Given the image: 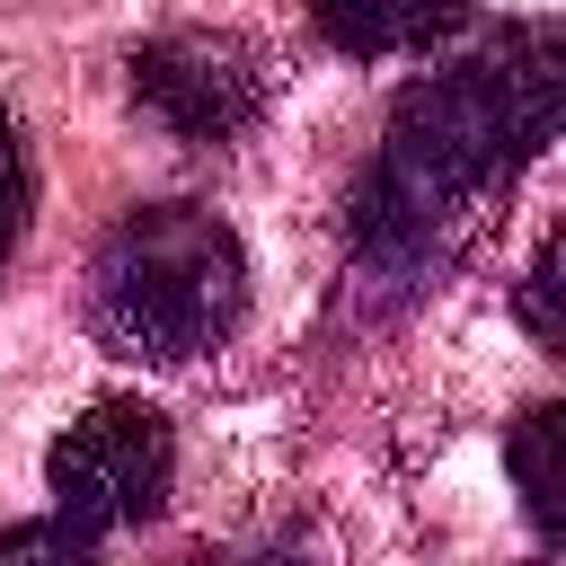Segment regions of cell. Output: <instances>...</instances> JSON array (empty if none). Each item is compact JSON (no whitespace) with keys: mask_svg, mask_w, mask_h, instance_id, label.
Segmentation results:
<instances>
[{"mask_svg":"<svg viewBox=\"0 0 566 566\" xmlns=\"http://www.w3.org/2000/svg\"><path fill=\"white\" fill-rule=\"evenodd\" d=\"M557 115H566V44L539 18L424 71L354 186L345 212L354 265L389 292H424L460 256L478 212L557 142Z\"/></svg>","mask_w":566,"mask_h":566,"instance_id":"cell-1","label":"cell"},{"mask_svg":"<svg viewBox=\"0 0 566 566\" xmlns=\"http://www.w3.org/2000/svg\"><path fill=\"white\" fill-rule=\"evenodd\" d=\"M248 310V248L203 203H133L88 265V327L133 363H195Z\"/></svg>","mask_w":566,"mask_h":566,"instance_id":"cell-2","label":"cell"},{"mask_svg":"<svg viewBox=\"0 0 566 566\" xmlns=\"http://www.w3.org/2000/svg\"><path fill=\"white\" fill-rule=\"evenodd\" d=\"M177 478V442L168 416L142 398H97L88 416H71L44 451V486H53V522L106 539V531H142L168 504Z\"/></svg>","mask_w":566,"mask_h":566,"instance_id":"cell-3","label":"cell"},{"mask_svg":"<svg viewBox=\"0 0 566 566\" xmlns=\"http://www.w3.org/2000/svg\"><path fill=\"white\" fill-rule=\"evenodd\" d=\"M274 97V71L248 35H212V27H177L150 35L133 53V106L168 133V142H239Z\"/></svg>","mask_w":566,"mask_h":566,"instance_id":"cell-4","label":"cell"},{"mask_svg":"<svg viewBox=\"0 0 566 566\" xmlns=\"http://www.w3.org/2000/svg\"><path fill=\"white\" fill-rule=\"evenodd\" d=\"M318 35L354 62H389V53H424L433 35L460 27V0H310Z\"/></svg>","mask_w":566,"mask_h":566,"instance_id":"cell-5","label":"cell"},{"mask_svg":"<svg viewBox=\"0 0 566 566\" xmlns=\"http://www.w3.org/2000/svg\"><path fill=\"white\" fill-rule=\"evenodd\" d=\"M557 442H566V407H531V416L513 424V486H522V513H531V531H539V539H557V531H566Z\"/></svg>","mask_w":566,"mask_h":566,"instance_id":"cell-6","label":"cell"},{"mask_svg":"<svg viewBox=\"0 0 566 566\" xmlns=\"http://www.w3.org/2000/svg\"><path fill=\"white\" fill-rule=\"evenodd\" d=\"M0 566H97V539L71 522H18L0 531Z\"/></svg>","mask_w":566,"mask_h":566,"instance_id":"cell-7","label":"cell"},{"mask_svg":"<svg viewBox=\"0 0 566 566\" xmlns=\"http://www.w3.org/2000/svg\"><path fill=\"white\" fill-rule=\"evenodd\" d=\"M522 327L557 354L566 345V318H557V230L539 239V256H531V274H522Z\"/></svg>","mask_w":566,"mask_h":566,"instance_id":"cell-8","label":"cell"},{"mask_svg":"<svg viewBox=\"0 0 566 566\" xmlns=\"http://www.w3.org/2000/svg\"><path fill=\"white\" fill-rule=\"evenodd\" d=\"M27 142H18V124L0 115V265L18 256V239H27Z\"/></svg>","mask_w":566,"mask_h":566,"instance_id":"cell-9","label":"cell"}]
</instances>
